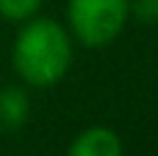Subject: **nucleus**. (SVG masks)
Segmentation results:
<instances>
[{"label":"nucleus","mask_w":158,"mask_h":156,"mask_svg":"<svg viewBox=\"0 0 158 156\" xmlns=\"http://www.w3.org/2000/svg\"><path fill=\"white\" fill-rule=\"evenodd\" d=\"M31 117V99L23 86L0 89V133H16Z\"/></svg>","instance_id":"nucleus-4"},{"label":"nucleus","mask_w":158,"mask_h":156,"mask_svg":"<svg viewBox=\"0 0 158 156\" xmlns=\"http://www.w3.org/2000/svg\"><path fill=\"white\" fill-rule=\"evenodd\" d=\"M130 18L153 26L158 24V0H130Z\"/></svg>","instance_id":"nucleus-6"},{"label":"nucleus","mask_w":158,"mask_h":156,"mask_svg":"<svg viewBox=\"0 0 158 156\" xmlns=\"http://www.w3.org/2000/svg\"><path fill=\"white\" fill-rule=\"evenodd\" d=\"M44 0H0V18L10 24H23L36 16Z\"/></svg>","instance_id":"nucleus-5"},{"label":"nucleus","mask_w":158,"mask_h":156,"mask_svg":"<svg viewBox=\"0 0 158 156\" xmlns=\"http://www.w3.org/2000/svg\"><path fill=\"white\" fill-rule=\"evenodd\" d=\"M65 156H124L122 138L106 125H94L78 133Z\"/></svg>","instance_id":"nucleus-3"},{"label":"nucleus","mask_w":158,"mask_h":156,"mask_svg":"<svg viewBox=\"0 0 158 156\" xmlns=\"http://www.w3.org/2000/svg\"><path fill=\"white\" fill-rule=\"evenodd\" d=\"M68 31L73 42L101 50L117 42L130 21V0H68Z\"/></svg>","instance_id":"nucleus-2"},{"label":"nucleus","mask_w":158,"mask_h":156,"mask_svg":"<svg viewBox=\"0 0 158 156\" xmlns=\"http://www.w3.org/2000/svg\"><path fill=\"white\" fill-rule=\"evenodd\" d=\"M10 63L26 86L52 89L68 76L73 63V37L68 26L47 16H31L16 34Z\"/></svg>","instance_id":"nucleus-1"}]
</instances>
